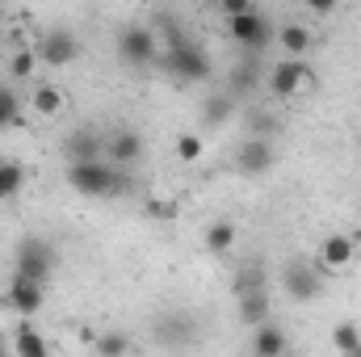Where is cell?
Returning a JSON list of instances; mask_svg holds the SVG:
<instances>
[{
	"instance_id": "cell-1",
	"label": "cell",
	"mask_w": 361,
	"mask_h": 357,
	"mask_svg": "<svg viewBox=\"0 0 361 357\" xmlns=\"http://www.w3.org/2000/svg\"><path fill=\"white\" fill-rule=\"evenodd\" d=\"M68 189H76L80 198H126L130 177L126 169L109 164V160H80V164H63Z\"/></svg>"
},
{
	"instance_id": "cell-2",
	"label": "cell",
	"mask_w": 361,
	"mask_h": 357,
	"mask_svg": "<svg viewBox=\"0 0 361 357\" xmlns=\"http://www.w3.org/2000/svg\"><path fill=\"white\" fill-rule=\"evenodd\" d=\"M160 68L177 80V85H206L210 80V72H214V63H210V51L197 42V38H180L173 47H164L160 51Z\"/></svg>"
},
{
	"instance_id": "cell-3",
	"label": "cell",
	"mask_w": 361,
	"mask_h": 357,
	"mask_svg": "<svg viewBox=\"0 0 361 357\" xmlns=\"http://www.w3.org/2000/svg\"><path fill=\"white\" fill-rule=\"evenodd\" d=\"M160 34L152 21H126L118 30V63L130 68V72H147L160 63Z\"/></svg>"
},
{
	"instance_id": "cell-4",
	"label": "cell",
	"mask_w": 361,
	"mask_h": 357,
	"mask_svg": "<svg viewBox=\"0 0 361 357\" xmlns=\"http://www.w3.org/2000/svg\"><path fill=\"white\" fill-rule=\"evenodd\" d=\"M332 269L319 265V257L311 261V257H290L286 265H281V290H286V298H294V303H315L319 294H324V277H328Z\"/></svg>"
},
{
	"instance_id": "cell-5",
	"label": "cell",
	"mask_w": 361,
	"mask_h": 357,
	"mask_svg": "<svg viewBox=\"0 0 361 357\" xmlns=\"http://www.w3.org/2000/svg\"><path fill=\"white\" fill-rule=\"evenodd\" d=\"M13 269H17V273H30V277H38V282L51 286V277H55V269H59V248H55L47 236H25V240L13 248Z\"/></svg>"
},
{
	"instance_id": "cell-6",
	"label": "cell",
	"mask_w": 361,
	"mask_h": 357,
	"mask_svg": "<svg viewBox=\"0 0 361 357\" xmlns=\"http://www.w3.org/2000/svg\"><path fill=\"white\" fill-rule=\"evenodd\" d=\"M227 30H231V42H235L240 51H252V55H261L273 38H277L273 21L265 13H257V8H244V13L227 17Z\"/></svg>"
},
{
	"instance_id": "cell-7",
	"label": "cell",
	"mask_w": 361,
	"mask_h": 357,
	"mask_svg": "<svg viewBox=\"0 0 361 357\" xmlns=\"http://www.w3.org/2000/svg\"><path fill=\"white\" fill-rule=\"evenodd\" d=\"M34 51H38V63H47V68H68V63H76V59L85 55V42H80L68 25H51V30L38 34Z\"/></svg>"
},
{
	"instance_id": "cell-8",
	"label": "cell",
	"mask_w": 361,
	"mask_h": 357,
	"mask_svg": "<svg viewBox=\"0 0 361 357\" xmlns=\"http://www.w3.org/2000/svg\"><path fill=\"white\" fill-rule=\"evenodd\" d=\"M152 337H156V345H160V349H193V345H197V315L173 307V311L156 315Z\"/></svg>"
},
{
	"instance_id": "cell-9",
	"label": "cell",
	"mask_w": 361,
	"mask_h": 357,
	"mask_svg": "<svg viewBox=\"0 0 361 357\" xmlns=\"http://www.w3.org/2000/svg\"><path fill=\"white\" fill-rule=\"evenodd\" d=\"M4 307H13L17 315H38L42 307H47V282H38V277H30V273H17L13 269V277H8V286H4V298H0Z\"/></svg>"
},
{
	"instance_id": "cell-10",
	"label": "cell",
	"mask_w": 361,
	"mask_h": 357,
	"mask_svg": "<svg viewBox=\"0 0 361 357\" xmlns=\"http://www.w3.org/2000/svg\"><path fill=\"white\" fill-rule=\"evenodd\" d=\"M277 164V143L261 135H244V143L235 147V173L240 177H265Z\"/></svg>"
},
{
	"instance_id": "cell-11",
	"label": "cell",
	"mask_w": 361,
	"mask_h": 357,
	"mask_svg": "<svg viewBox=\"0 0 361 357\" xmlns=\"http://www.w3.org/2000/svg\"><path fill=\"white\" fill-rule=\"evenodd\" d=\"M311 85H315V72H311L302 59L286 55L281 63H273V72H269V92L273 97H298V92H307Z\"/></svg>"
},
{
	"instance_id": "cell-12",
	"label": "cell",
	"mask_w": 361,
	"mask_h": 357,
	"mask_svg": "<svg viewBox=\"0 0 361 357\" xmlns=\"http://www.w3.org/2000/svg\"><path fill=\"white\" fill-rule=\"evenodd\" d=\"M63 164H80V160H105V139L92 126H72L59 143Z\"/></svg>"
},
{
	"instance_id": "cell-13",
	"label": "cell",
	"mask_w": 361,
	"mask_h": 357,
	"mask_svg": "<svg viewBox=\"0 0 361 357\" xmlns=\"http://www.w3.org/2000/svg\"><path fill=\"white\" fill-rule=\"evenodd\" d=\"M105 160L118 164V169H135L143 160V135L130 131V126H114L105 135Z\"/></svg>"
},
{
	"instance_id": "cell-14",
	"label": "cell",
	"mask_w": 361,
	"mask_h": 357,
	"mask_svg": "<svg viewBox=\"0 0 361 357\" xmlns=\"http://www.w3.org/2000/svg\"><path fill=\"white\" fill-rule=\"evenodd\" d=\"M235 105H240V97L231 89L206 92V97H202V109H197V114H202V126H206V131H223V126L235 118Z\"/></svg>"
},
{
	"instance_id": "cell-15",
	"label": "cell",
	"mask_w": 361,
	"mask_h": 357,
	"mask_svg": "<svg viewBox=\"0 0 361 357\" xmlns=\"http://www.w3.org/2000/svg\"><path fill=\"white\" fill-rule=\"evenodd\" d=\"M319 265L324 269H345L353 257H357V240L349 236V231H332V236H324L319 240Z\"/></svg>"
},
{
	"instance_id": "cell-16",
	"label": "cell",
	"mask_w": 361,
	"mask_h": 357,
	"mask_svg": "<svg viewBox=\"0 0 361 357\" xmlns=\"http://www.w3.org/2000/svg\"><path fill=\"white\" fill-rule=\"evenodd\" d=\"M227 89L235 92V97H248V92L261 89V55L244 51V55L231 63V72H227Z\"/></svg>"
},
{
	"instance_id": "cell-17",
	"label": "cell",
	"mask_w": 361,
	"mask_h": 357,
	"mask_svg": "<svg viewBox=\"0 0 361 357\" xmlns=\"http://www.w3.org/2000/svg\"><path fill=\"white\" fill-rule=\"evenodd\" d=\"M235 315H240V324H248V328L265 324V320H269V290H248V294H235Z\"/></svg>"
},
{
	"instance_id": "cell-18",
	"label": "cell",
	"mask_w": 361,
	"mask_h": 357,
	"mask_svg": "<svg viewBox=\"0 0 361 357\" xmlns=\"http://www.w3.org/2000/svg\"><path fill=\"white\" fill-rule=\"evenodd\" d=\"M290 349V337L281 332V324H257V332H252V353L257 357H281Z\"/></svg>"
},
{
	"instance_id": "cell-19",
	"label": "cell",
	"mask_w": 361,
	"mask_h": 357,
	"mask_svg": "<svg viewBox=\"0 0 361 357\" xmlns=\"http://www.w3.org/2000/svg\"><path fill=\"white\" fill-rule=\"evenodd\" d=\"M235 236H240V231H235V223H231V219H214V223L206 227L202 244H206L214 257H223V253H231V248H235Z\"/></svg>"
},
{
	"instance_id": "cell-20",
	"label": "cell",
	"mask_w": 361,
	"mask_h": 357,
	"mask_svg": "<svg viewBox=\"0 0 361 357\" xmlns=\"http://www.w3.org/2000/svg\"><path fill=\"white\" fill-rule=\"evenodd\" d=\"M311 42H315V38H311V30H307V25H281V30H277V47H281L286 55H294V59H298V55H307V51H311Z\"/></svg>"
},
{
	"instance_id": "cell-21",
	"label": "cell",
	"mask_w": 361,
	"mask_h": 357,
	"mask_svg": "<svg viewBox=\"0 0 361 357\" xmlns=\"http://www.w3.org/2000/svg\"><path fill=\"white\" fill-rule=\"evenodd\" d=\"M30 101H34V109L42 114V118H55V114H63V105H68V97L59 85H38V89L30 92Z\"/></svg>"
},
{
	"instance_id": "cell-22",
	"label": "cell",
	"mask_w": 361,
	"mask_h": 357,
	"mask_svg": "<svg viewBox=\"0 0 361 357\" xmlns=\"http://www.w3.org/2000/svg\"><path fill=\"white\" fill-rule=\"evenodd\" d=\"M244 131L248 135H261V139H277L281 135V118L269 114V109H248L244 114Z\"/></svg>"
},
{
	"instance_id": "cell-23",
	"label": "cell",
	"mask_w": 361,
	"mask_h": 357,
	"mask_svg": "<svg viewBox=\"0 0 361 357\" xmlns=\"http://www.w3.org/2000/svg\"><path fill=\"white\" fill-rule=\"evenodd\" d=\"M8 126H25V118H21V97L13 85H0V131H8Z\"/></svg>"
},
{
	"instance_id": "cell-24",
	"label": "cell",
	"mask_w": 361,
	"mask_h": 357,
	"mask_svg": "<svg viewBox=\"0 0 361 357\" xmlns=\"http://www.w3.org/2000/svg\"><path fill=\"white\" fill-rule=\"evenodd\" d=\"M13 353H21V357H47V353H51V341H47V337H38L34 328H25V324H21V332L13 337Z\"/></svg>"
},
{
	"instance_id": "cell-25",
	"label": "cell",
	"mask_w": 361,
	"mask_h": 357,
	"mask_svg": "<svg viewBox=\"0 0 361 357\" xmlns=\"http://www.w3.org/2000/svg\"><path fill=\"white\" fill-rule=\"evenodd\" d=\"M25 185V169L17 160H0V202H13Z\"/></svg>"
},
{
	"instance_id": "cell-26",
	"label": "cell",
	"mask_w": 361,
	"mask_h": 357,
	"mask_svg": "<svg viewBox=\"0 0 361 357\" xmlns=\"http://www.w3.org/2000/svg\"><path fill=\"white\" fill-rule=\"evenodd\" d=\"M235 294H248V290H269V282H265V265L261 261H248V265H240L235 273V286H231Z\"/></svg>"
},
{
	"instance_id": "cell-27",
	"label": "cell",
	"mask_w": 361,
	"mask_h": 357,
	"mask_svg": "<svg viewBox=\"0 0 361 357\" xmlns=\"http://www.w3.org/2000/svg\"><path fill=\"white\" fill-rule=\"evenodd\" d=\"M34 72H38V51H34V47L13 51V59H8V76H13V80H30Z\"/></svg>"
},
{
	"instance_id": "cell-28",
	"label": "cell",
	"mask_w": 361,
	"mask_h": 357,
	"mask_svg": "<svg viewBox=\"0 0 361 357\" xmlns=\"http://www.w3.org/2000/svg\"><path fill=\"white\" fill-rule=\"evenodd\" d=\"M332 349H341V353H361V328L353 320H345V324L332 328Z\"/></svg>"
},
{
	"instance_id": "cell-29",
	"label": "cell",
	"mask_w": 361,
	"mask_h": 357,
	"mask_svg": "<svg viewBox=\"0 0 361 357\" xmlns=\"http://www.w3.org/2000/svg\"><path fill=\"white\" fill-rule=\"evenodd\" d=\"M92 353H101V357L130 353V337H122V332H101V337H92Z\"/></svg>"
},
{
	"instance_id": "cell-30",
	"label": "cell",
	"mask_w": 361,
	"mask_h": 357,
	"mask_svg": "<svg viewBox=\"0 0 361 357\" xmlns=\"http://www.w3.org/2000/svg\"><path fill=\"white\" fill-rule=\"evenodd\" d=\"M202 152H206V143H202V135H193V131H185L177 135V156L185 164H193V160H202Z\"/></svg>"
},
{
	"instance_id": "cell-31",
	"label": "cell",
	"mask_w": 361,
	"mask_h": 357,
	"mask_svg": "<svg viewBox=\"0 0 361 357\" xmlns=\"http://www.w3.org/2000/svg\"><path fill=\"white\" fill-rule=\"evenodd\" d=\"M219 8H223L227 17H235V13H244V8H252V0H219Z\"/></svg>"
},
{
	"instance_id": "cell-32",
	"label": "cell",
	"mask_w": 361,
	"mask_h": 357,
	"mask_svg": "<svg viewBox=\"0 0 361 357\" xmlns=\"http://www.w3.org/2000/svg\"><path fill=\"white\" fill-rule=\"evenodd\" d=\"M298 4H307L311 13H332L336 8V0H298Z\"/></svg>"
},
{
	"instance_id": "cell-33",
	"label": "cell",
	"mask_w": 361,
	"mask_h": 357,
	"mask_svg": "<svg viewBox=\"0 0 361 357\" xmlns=\"http://www.w3.org/2000/svg\"><path fill=\"white\" fill-rule=\"evenodd\" d=\"M4 349H8V345H4V341H0V353H4Z\"/></svg>"
},
{
	"instance_id": "cell-34",
	"label": "cell",
	"mask_w": 361,
	"mask_h": 357,
	"mask_svg": "<svg viewBox=\"0 0 361 357\" xmlns=\"http://www.w3.org/2000/svg\"><path fill=\"white\" fill-rule=\"evenodd\" d=\"M353 240H361V227H357V236H353Z\"/></svg>"
}]
</instances>
